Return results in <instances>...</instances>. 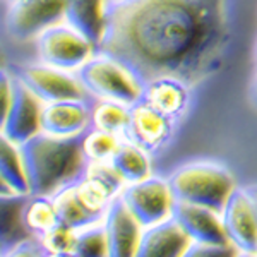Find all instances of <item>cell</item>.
Instances as JSON below:
<instances>
[{"mask_svg": "<svg viewBox=\"0 0 257 257\" xmlns=\"http://www.w3.org/2000/svg\"><path fill=\"white\" fill-rule=\"evenodd\" d=\"M93 105L82 99H59L41 108L40 131L53 136H77L91 127Z\"/></svg>", "mask_w": 257, "mask_h": 257, "instance_id": "obj_12", "label": "cell"}, {"mask_svg": "<svg viewBox=\"0 0 257 257\" xmlns=\"http://www.w3.org/2000/svg\"><path fill=\"white\" fill-rule=\"evenodd\" d=\"M4 255H50L40 235L30 233L2 252Z\"/></svg>", "mask_w": 257, "mask_h": 257, "instance_id": "obj_27", "label": "cell"}, {"mask_svg": "<svg viewBox=\"0 0 257 257\" xmlns=\"http://www.w3.org/2000/svg\"><path fill=\"white\" fill-rule=\"evenodd\" d=\"M77 180V178H76ZM76 180L62 185L59 190L52 194V201L55 204L59 223L72 230H81L89 225H94L101 219V214H94L82 206L76 194Z\"/></svg>", "mask_w": 257, "mask_h": 257, "instance_id": "obj_17", "label": "cell"}, {"mask_svg": "<svg viewBox=\"0 0 257 257\" xmlns=\"http://www.w3.org/2000/svg\"><path fill=\"white\" fill-rule=\"evenodd\" d=\"M23 223L30 233L43 235L50 228L59 225L52 196H28L23 208Z\"/></svg>", "mask_w": 257, "mask_h": 257, "instance_id": "obj_22", "label": "cell"}, {"mask_svg": "<svg viewBox=\"0 0 257 257\" xmlns=\"http://www.w3.org/2000/svg\"><path fill=\"white\" fill-rule=\"evenodd\" d=\"M110 165L117 170V173L127 184L143 180L149 177V172H151L148 153L127 139L125 143H120L117 146L110 158Z\"/></svg>", "mask_w": 257, "mask_h": 257, "instance_id": "obj_20", "label": "cell"}, {"mask_svg": "<svg viewBox=\"0 0 257 257\" xmlns=\"http://www.w3.org/2000/svg\"><path fill=\"white\" fill-rule=\"evenodd\" d=\"M105 0H65V19L96 45L103 31Z\"/></svg>", "mask_w": 257, "mask_h": 257, "instance_id": "obj_18", "label": "cell"}, {"mask_svg": "<svg viewBox=\"0 0 257 257\" xmlns=\"http://www.w3.org/2000/svg\"><path fill=\"white\" fill-rule=\"evenodd\" d=\"M30 194H0V254L30 235L23 223V208Z\"/></svg>", "mask_w": 257, "mask_h": 257, "instance_id": "obj_19", "label": "cell"}, {"mask_svg": "<svg viewBox=\"0 0 257 257\" xmlns=\"http://www.w3.org/2000/svg\"><path fill=\"white\" fill-rule=\"evenodd\" d=\"M250 98H252V101L257 105V74H255L254 81H252V86H250Z\"/></svg>", "mask_w": 257, "mask_h": 257, "instance_id": "obj_31", "label": "cell"}, {"mask_svg": "<svg viewBox=\"0 0 257 257\" xmlns=\"http://www.w3.org/2000/svg\"><path fill=\"white\" fill-rule=\"evenodd\" d=\"M0 194H16V192H12V189L2 180V177H0Z\"/></svg>", "mask_w": 257, "mask_h": 257, "instance_id": "obj_32", "label": "cell"}, {"mask_svg": "<svg viewBox=\"0 0 257 257\" xmlns=\"http://www.w3.org/2000/svg\"><path fill=\"white\" fill-rule=\"evenodd\" d=\"M36 50L43 64L69 70L81 67L86 60L91 59L94 45L70 24H53L38 35Z\"/></svg>", "mask_w": 257, "mask_h": 257, "instance_id": "obj_5", "label": "cell"}, {"mask_svg": "<svg viewBox=\"0 0 257 257\" xmlns=\"http://www.w3.org/2000/svg\"><path fill=\"white\" fill-rule=\"evenodd\" d=\"M230 243L242 254H257V218L245 187H235L221 211Z\"/></svg>", "mask_w": 257, "mask_h": 257, "instance_id": "obj_10", "label": "cell"}, {"mask_svg": "<svg viewBox=\"0 0 257 257\" xmlns=\"http://www.w3.org/2000/svg\"><path fill=\"white\" fill-rule=\"evenodd\" d=\"M84 134L53 136L40 131L19 144L31 196H52L62 185L81 177L88 163L82 153Z\"/></svg>", "mask_w": 257, "mask_h": 257, "instance_id": "obj_2", "label": "cell"}, {"mask_svg": "<svg viewBox=\"0 0 257 257\" xmlns=\"http://www.w3.org/2000/svg\"><path fill=\"white\" fill-rule=\"evenodd\" d=\"M9 72L43 103L84 98L86 89L82 84L65 74L64 69L48 64H16Z\"/></svg>", "mask_w": 257, "mask_h": 257, "instance_id": "obj_7", "label": "cell"}, {"mask_svg": "<svg viewBox=\"0 0 257 257\" xmlns=\"http://www.w3.org/2000/svg\"><path fill=\"white\" fill-rule=\"evenodd\" d=\"M139 99L178 122L189 105V86L175 77H158L143 86Z\"/></svg>", "mask_w": 257, "mask_h": 257, "instance_id": "obj_16", "label": "cell"}, {"mask_svg": "<svg viewBox=\"0 0 257 257\" xmlns=\"http://www.w3.org/2000/svg\"><path fill=\"white\" fill-rule=\"evenodd\" d=\"M105 2H111V0H105Z\"/></svg>", "mask_w": 257, "mask_h": 257, "instance_id": "obj_34", "label": "cell"}, {"mask_svg": "<svg viewBox=\"0 0 257 257\" xmlns=\"http://www.w3.org/2000/svg\"><path fill=\"white\" fill-rule=\"evenodd\" d=\"M168 185L175 201L206 206L221 214L235 189V180L223 165L196 161L173 172L168 178Z\"/></svg>", "mask_w": 257, "mask_h": 257, "instance_id": "obj_3", "label": "cell"}, {"mask_svg": "<svg viewBox=\"0 0 257 257\" xmlns=\"http://www.w3.org/2000/svg\"><path fill=\"white\" fill-rule=\"evenodd\" d=\"M172 216L177 219L178 225L184 228L192 242L199 243H230L225 226L221 221V214L206 206L190 204V202L175 201L173 202Z\"/></svg>", "mask_w": 257, "mask_h": 257, "instance_id": "obj_13", "label": "cell"}, {"mask_svg": "<svg viewBox=\"0 0 257 257\" xmlns=\"http://www.w3.org/2000/svg\"><path fill=\"white\" fill-rule=\"evenodd\" d=\"M238 254V250L231 243L221 245V243H199L192 242L184 255H233Z\"/></svg>", "mask_w": 257, "mask_h": 257, "instance_id": "obj_28", "label": "cell"}, {"mask_svg": "<svg viewBox=\"0 0 257 257\" xmlns=\"http://www.w3.org/2000/svg\"><path fill=\"white\" fill-rule=\"evenodd\" d=\"M175 123L172 118L165 117L138 98L132 105H128V120L123 138L144 149L148 155H158L172 139Z\"/></svg>", "mask_w": 257, "mask_h": 257, "instance_id": "obj_8", "label": "cell"}, {"mask_svg": "<svg viewBox=\"0 0 257 257\" xmlns=\"http://www.w3.org/2000/svg\"><path fill=\"white\" fill-rule=\"evenodd\" d=\"M18 144L0 132V177L16 194H30Z\"/></svg>", "mask_w": 257, "mask_h": 257, "instance_id": "obj_21", "label": "cell"}, {"mask_svg": "<svg viewBox=\"0 0 257 257\" xmlns=\"http://www.w3.org/2000/svg\"><path fill=\"white\" fill-rule=\"evenodd\" d=\"M230 45V0H111L94 52L141 86L175 77L192 88L221 70Z\"/></svg>", "mask_w": 257, "mask_h": 257, "instance_id": "obj_1", "label": "cell"}, {"mask_svg": "<svg viewBox=\"0 0 257 257\" xmlns=\"http://www.w3.org/2000/svg\"><path fill=\"white\" fill-rule=\"evenodd\" d=\"M118 144V136L91 125L82 139V153L88 161H110Z\"/></svg>", "mask_w": 257, "mask_h": 257, "instance_id": "obj_24", "label": "cell"}, {"mask_svg": "<svg viewBox=\"0 0 257 257\" xmlns=\"http://www.w3.org/2000/svg\"><path fill=\"white\" fill-rule=\"evenodd\" d=\"M65 18V0H11L6 28L12 38L24 41Z\"/></svg>", "mask_w": 257, "mask_h": 257, "instance_id": "obj_9", "label": "cell"}, {"mask_svg": "<svg viewBox=\"0 0 257 257\" xmlns=\"http://www.w3.org/2000/svg\"><path fill=\"white\" fill-rule=\"evenodd\" d=\"M72 255H84V257L108 255V243H106L105 226H99L98 223H94V225L76 230Z\"/></svg>", "mask_w": 257, "mask_h": 257, "instance_id": "obj_25", "label": "cell"}, {"mask_svg": "<svg viewBox=\"0 0 257 257\" xmlns=\"http://www.w3.org/2000/svg\"><path fill=\"white\" fill-rule=\"evenodd\" d=\"M128 120V105L111 99H101L93 103L91 111V125L99 131L111 132L115 136H123Z\"/></svg>", "mask_w": 257, "mask_h": 257, "instance_id": "obj_23", "label": "cell"}, {"mask_svg": "<svg viewBox=\"0 0 257 257\" xmlns=\"http://www.w3.org/2000/svg\"><path fill=\"white\" fill-rule=\"evenodd\" d=\"M77 79L88 93L123 105H132L143 91L141 82L123 65L101 53L81 65Z\"/></svg>", "mask_w": 257, "mask_h": 257, "instance_id": "obj_4", "label": "cell"}, {"mask_svg": "<svg viewBox=\"0 0 257 257\" xmlns=\"http://www.w3.org/2000/svg\"><path fill=\"white\" fill-rule=\"evenodd\" d=\"M40 237L50 255H72L74 240H76V230H72V228H67L59 223Z\"/></svg>", "mask_w": 257, "mask_h": 257, "instance_id": "obj_26", "label": "cell"}, {"mask_svg": "<svg viewBox=\"0 0 257 257\" xmlns=\"http://www.w3.org/2000/svg\"><path fill=\"white\" fill-rule=\"evenodd\" d=\"M12 99V74L9 70L0 67V131L6 122L7 111Z\"/></svg>", "mask_w": 257, "mask_h": 257, "instance_id": "obj_29", "label": "cell"}, {"mask_svg": "<svg viewBox=\"0 0 257 257\" xmlns=\"http://www.w3.org/2000/svg\"><path fill=\"white\" fill-rule=\"evenodd\" d=\"M2 60H4V59H2V53H0V65H2Z\"/></svg>", "mask_w": 257, "mask_h": 257, "instance_id": "obj_33", "label": "cell"}, {"mask_svg": "<svg viewBox=\"0 0 257 257\" xmlns=\"http://www.w3.org/2000/svg\"><path fill=\"white\" fill-rule=\"evenodd\" d=\"M120 197L143 228L172 216L175 202L168 180L158 177H146L139 182L128 184L122 190Z\"/></svg>", "mask_w": 257, "mask_h": 257, "instance_id": "obj_6", "label": "cell"}, {"mask_svg": "<svg viewBox=\"0 0 257 257\" xmlns=\"http://www.w3.org/2000/svg\"><path fill=\"white\" fill-rule=\"evenodd\" d=\"M248 197L252 201V206H254V211H255V218H257V185H250V187H245Z\"/></svg>", "mask_w": 257, "mask_h": 257, "instance_id": "obj_30", "label": "cell"}, {"mask_svg": "<svg viewBox=\"0 0 257 257\" xmlns=\"http://www.w3.org/2000/svg\"><path fill=\"white\" fill-rule=\"evenodd\" d=\"M40 99L19 79L12 76V99L2 132L19 146L40 132Z\"/></svg>", "mask_w": 257, "mask_h": 257, "instance_id": "obj_11", "label": "cell"}, {"mask_svg": "<svg viewBox=\"0 0 257 257\" xmlns=\"http://www.w3.org/2000/svg\"><path fill=\"white\" fill-rule=\"evenodd\" d=\"M192 240L173 216L151 226L141 233L136 255L139 257H172L184 255Z\"/></svg>", "mask_w": 257, "mask_h": 257, "instance_id": "obj_15", "label": "cell"}, {"mask_svg": "<svg viewBox=\"0 0 257 257\" xmlns=\"http://www.w3.org/2000/svg\"><path fill=\"white\" fill-rule=\"evenodd\" d=\"M103 226H105L106 243H108V255H136L143 226L132 216V213L128 211L120 196L111 199L105 211V225Z\"/></svg>", "mask_w": 257, "mask_h": 257, "instance_id": "obj_14", "label": "cell"}]
</instances>
